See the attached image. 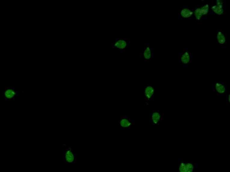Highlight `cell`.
Segmentation results:
<instances>
[{"label":"cell","instance_id":"cell-6","mask_svg":"<svg viewBox=\"0 0 230 172\" xmlns=\"http://www.w3.org/2000/svg\"><path fill=\"white\" fill-rule=\"evenodd\" d=\"M181 17L183 19H189L193 16V11L188 7H184L180 12Z\"/></svg>","mask_w":230,"mask_h":172},{"label":"cell","instance_id":"cell-2","mask_svg":"<svg viewBox=\"0 0 230 172\" xmlns=\"http://www.w3.org/2000/svg\"><path fill=\"white\" fill-rule=\"evenodd\" d=\"M155 89L151 85H148L144 87V96L147 101V104L151 101L152 97L155 94Z\"/></svg>","mask_w":230,"mask_h":172},{"label":"cell","instance_id":"cell-17","mask_svg":"<svg viewBox=\"0 0 230 172\" xmlns=\"http://www.w3.org/2000/svg\"><path fill=\"white\" fill-rule=\"evenodd\" d=\"M224 4V1L222 0H217L215 2V5L217 6H221V7H223V5Z\"/></svg>","mask_w":230,"mask_h":172},{"label":"cell","instance_id":"cell-15","mask_svg":"<svg viewBox=\"0 0 230 172\" xmlns=\"http://www.w3.org/2000/svg\"><path fill=\"white\" fill-rule=\"evenodd\" d=\"M187 172H194L195 170V165L191 162H185Z\"/></svg>","mask_w":230,"mask_h":172},{"label":"cell","instance_id":"cell-5","mask_svg":"<svg viewBox=\"0 0 230 172\" xmlns=\"http://www.w3.org/2000/svg\"><path fill=\"white\" fill-rule=\"evenodd\" d=\"M133 123L127 117H122L119 120V126L121 129H127L131 127Z\"/></svg>","mask_w":230,"mask_h":172},{"label":"cell","instance_id":"cell-12","mask_svg":"<svg viewBox=\"0 0 230 172\" xmlns=\"http://www.w3.org/2000/svg\"><path fill=\"white\" fill-rule=\"evenodd\" d=\"M152 54L151 53V49L149 46H148L143 52V57L146 61L149 60L152 57Z\"/></svg>","mask_w":230,"mask_h":172},{"label":"cell","instance_id":"cell-19","mask_svg":"<svg viewBox=\"0 0 230 172\" xmlns=\"http://www.w3.org/2000/svg\"></svg>","mask_w":230,"mask_h":172},{"label":"cell","instance_id":"cell-9","mask_svg":"<svg viewBox=\"0 0 230 172\" xmlns=\"http://www.w3.org/2000/svg\"><path fill=\"white\" fill-rule=\"evenodd\" d=\"M216 39L219 44H224L227 43L226 36L222 31H218L216 35Z\"/></svg>","mask_w":230,"mask_h":172},{"label":"cell","instance_id":"cell-18","mask_svg":"<svg viewBox=\"0 0 230 172\" xmlns=\"http://www.w3.org/2000/svg\"><path fill=\"white\" fill-rule=\"evenodd\" d=\"M230 94H229L228 95V101L229 103H230Z\"/></svg>","mask_w":230,"mask_h":172},{"label":"cell","instance_id":"cell-7","mask_svg":"<svg viewBox=\"0 0 230 172\" xmlns=\"http://www.w3.org/2000/svg\"><path fill=\"white\" fill-rule=\"evenodd\" d=\"M191 61L190 53L188 51L184 52L180 57V62L183 64H189Z\"/></svg>","mask_w":230,"mask_h":172},{"label":"cell","instance_id":"cell-10","mask_svg":"<svg viewBox=\"0 0 230 172\" xmlns=\"http://www.w3.org/2000/svg\"><path fill=\"white\" fill-rule=\"evenodd\" d=\"M216 92L219 94H225L227 92L226 86L221 83H217L214 85Z\"/></svg>","mask_w":230,"mask_h":172},{"label":"cell","instance_id":"cell-11","mask_svg":"<svg viewBox=\"0 0 230 172\" xmlns=\"http://www.w3.org/2000/svg\"><path fill=\"white\" fill-rule=\"evenodd\" d=\"M211 9L214 14H217V15H219V16L223 15L225 13L223 7L217 6L215 5L212 6V7H211Z\"/></svg>","mask_w":230,"mask_h":172},{"label":"cell","instance_id":"cell-1","mask_svg":"<svg viewBox=\"0 0 230 172\" xmlns=\"http://www.w3.org/2000/svg\"><path fill=\"white\" fill-rule=\"evenodd\" d=\"M64 160L68 164H73L76 161V156L71 146H68L64 152Z\"/></svg>","mask_w":230,"mask_h":172},{"label":"cell","instance_id":"cell-14","mask_svg":"<svg viewBox=\"0 0 230 172\" xmlns=\"http://www.w3.org/2000/svg\"><path fill=\"white\" fill-rule=\"evenodd\" d=\"M193 15L195 17V19L197 21L200 20L203 18L202 14L200 7H197L195 9V11H193Z\"/></svg>","mask_w":230,"mask_h":172},{"label":"cell","instance_id":"cell-4","mask_svg":"<svg viewBox=\"0 0 230 172\" xmlns=\"http://www.w3.org/2000/svg\"><path fill=\"white\" fill-rule=\"evenodd\" d=\"M4 97L7 100H12L15 98L17 92L12 88H6L4 91Z\"/></svg>","mask_w":230,"mask_h":172},{"label":"cell","instance_id":"cell-8","mask_svg":"<svg viewBox=\"0 0 230 172\" xmlns=\"http://www.w3.org/2000/svg\"><path fill=\"white\" fill-rule=\"evenodd\" d=\"M161 115L159 112H154L151 115V122L153 125H157L160 121Z\"/></svg>","mask_w":230,"mask_h":172},{"label":"cell","instance_id":"cell-13","mask_svg":"<svg viewBox=\"0 0 230 172\" xmlns=\"http://www.w3.org/2000/svg\"><path fill=\"white\" fill-rule=\"evenodd\" d=\"M203 17L206 16L210 11V5L208 4H204L200 7Z\"/></svg>","mask_w":230,"mask_h":172},{"label":"cell","instance_id":"cell-16","mask_svg":"<svg viewBox=\"0 0 230 172\" xmlns=\"http://www.w3.org/2000/svg\"><path fill=\"white\" fill-rule=\"evenodd\" d=\"M178 171L179 172H187L185 162L181 161L179 163Z\"/></svg>","mask_w":230,"mask_h":172},{"label":"cell","instance_id":"cell-3","mask_svg":"<svg viewBox=\"0 0 230 172\" xmlns=\"http://www.w3.org/2000/svg\"><path fill=\"white\" fill-rule=\"evenodd\" d=\"M113 46L117 50H124L127 48V41L124 38H119L114 42Z\"/></svg>","mask_w":230,"mask_h":172}]
</instances>
